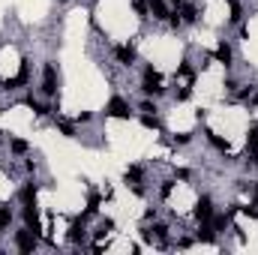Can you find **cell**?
<instances>
[{"mask_svg": "<svg viewBox=\"0 0 258 255\" xmlns=\"http://www.w3.org/2000/svg\"><path fill=\"white\" fill-rule=\"evenodd\" d=\"M195 216H198V222H210V219H213V201H210L207 195H201V198L195 201Z\"/></svg>", "mask_w": 258, "mask_h": 255, "instance_id": "cell-5", "label": "cell"}, {"mask_svg": "<svg viewBox=\"0 0 258 255\" xmlns=\"http://www.w3.org/2000/svg\"><path fill=\"white\" fill-rule=\"evenodd\" d=\"M225 3H228V6H231V21H234V24H237V21H240V18H243V12H240V3H237V0H225Z\"/></svg>", "mask_w": 258, "mask_h": 255, "instance_id": "cell-17", "label": "cell"}, {"mask_svg": "<svg viewBox=\"0 0 258 255\" xmlns=\"http://www.w3.org/2000/svg\"><path fill=\"white\" fill-rule=\"evenodd\" d=\"M189 96H192V87H180V90H177V99H180V102H186Z\"/></svg>", "mask_w": 258, "mask_h": 255, "instance_id": "cell-25", "label": "cell"}, {"mask_svg": "<svg viewBox=\"0 0 258 255\" xmlns=\"http://www.w3.org/2000/svg\"><path fill=\"white\" fill-rule=\"evenodd\" d=\"M141 90H144L147 96H150V93H153V96H156V93H162V75H159L153 66H147V69H144V78H141Z\"/></svg>", "mask_w": 258, "mask_h": 255, "instance_id": "cell-1", "label": "cell"}, {"mask_svg": "<svg viewBox=\"0 0 258 255\" xmlns=\"http://www.w3.org/2000/svg\"><path fill=\"white\" fill-rule=\"evenodd\" d=\"M180 18H183V21H195V18H198V9H195L192 3H183V9H180Z\"/></svg>", "mask_w": 258, "mask_h": 255, "instance_id": "cell-15", "label": "cell"}, {"mask_svg": "<svg viewBox=\"0 0 258 255\" xmlns=\"http://www.w3.org/2000/svg\"><path fill=\"white\" fill-rule=\"evenodd\" d=\"M171 3H177V6H180V3H183V0H171Z\"/></svg>", "mask_w": 258, "mask_h": 255, "instance_id": "cell-32", "label": "cell"}, {"mask_svg": "<svg viewBox=\"0 0 258 255\" xmlns=\"http://www.w3.org/2000/svg\"><path fill=\"white\" fill-rule=\"evenodd\" d=\"M213 57H216L222 66H231V48H228L225 42H219V45H216V51H213Z\"/></svg>", "mask_w": 258, "mask_h": 255, "instance_id": "cell-10", "label": "cell"}, {"mask_svg": "<svg viewBox=\"0 0 258 255\" xmlns=\"http://www.w3.org/2000/svg\"><path fill=\"white\" fill-rule=\"evenodd\" d=\"M27 81H30V63H27V60H21L18 75H15V78H6V81H3V87H6V90H15V87H21V84H27Z\"/></svg>", "mask_w": 258, "mask_h": 255, "instance_id": "cell-4", "label": "cell"}, {"mask_svg": "<svg viewBox=\"0 0 258 255\" xmlns=\"http://www.w3.org/2000/svg\"><path fill=\"white\" fill-rule=\"evenodd\" d=\"M105 111H108L111 117H117V120H129V114H132V111H129V105L120 99V96H114V99L108 102V108H105Z\"/></svg>", "mask_w": 258, "mask_h": 255, "instance_id": "cell-6", "label": "cell"}, {"mask_svg": "<svg viewBox=\"0 0 258 255\" xmlns=\"http://www.w3.org/2000/svg\"><path fill=\"white\" fill-rule=\"evenodd\" d=\"M249 150H252V153L258 150V123L252 126V132H249Z\"/></svg>", "mask_w": 258, "mask_h": 255, "instance_id": "cell-22", "label": "cell"}, {"mask_svg": "<svg viewBox=\"0 0 258 255\" xmlns=\"http://www.w3.org/2000/svg\"><path fill=\"white\" fill-rule=\"evenodd\" d=\"M252 156H255V165H258V150H255V153H252Z\"/></svg>", "mask_w": 258, "mask_h": 255, "instance_id": "cell-31", "label": "cell"}, {"mask_svg": "<svg viewBox=\"0 0 258 255\" xmlns=\"http://www.w3.org/2000/svg\"><path fill=\"white\" fill-rule=\"evenodd\" d=\"M12 222V210L9 207H0V228H6Z\"/></svg>", "mask_w": 258, "mask_h": 255, "instance_id": "cell-20", "label": "cell"}, {"mask_svg": "<svg viewBox=\"0 0 258 255\" xmlns=\"http://www.w3.org/2000/svg\"><path fill=\"white\" fill-rule=\"evenodd\" d=\"M132 6H135V12H138L141 18L147 15V3H144V0H132Z\"/></svg>", "mask_w": 258, "mask_h": 255, "instance_id": "cell-23", "label": "cell"}, {"mask_svg": "<svg viewBox=\"0 0 258 255\" xmlns=\"http://www.w3.org/2000/svg\"><path fill=\"white\" fill-rule=\"evenodd\" d=\"M27 105H30V108L36 111V114H48V108H45V105H42L39 99H33V96H27Z\"/></svg>", "mask_w": 258, "mask_h": 255, "instance_id": "cell-19", "label": "cell"}, {"mask_svg": "<svg viewBox=\"0 0 258 255\" xmlns=\"http://www.w3.org/2000/svg\"><path fill=\"white\" fill-rule=\"evenodd\" d=\"M177 75H186V78H189V75H192V66H189V63H183L180 69H177Z\"/></svg>", "mask_w": 258, "mask_h": 255, "instance_id": "cell-26", "label": "cell"}, {"mask_svg": "<svg viewBox=\"0 0 258 255\" xmlns=\"http://www.w3.org/2000/svg\"><path fill=\"white\" fill-rule=\"evenodd\" d=\"M99 210V195L96 192H90V198H87V210H84V216H93Z\"/></svg>", "mask_w": 258, "mask_h": 255, "instance_id": "cell-16", "label": "cell"}, {"mask_svg": "<svg viewBox=\"0 0 258 255\" xmlns=\"http://www.w3.org/2000/svg\"><path fill=\"white\" fill-rule=\"evenodd\" d=\"M69 240H72V243H81V240H84V225H81V219L72 222V228H69Z\"/></svg>", "mask_w": 258, "mask_h": 255, "instance_id": "cell-11", "label": "cell"}, {"mask_svg": "<svg viewBox=\"0 0 258 255\" xmlns=\"http://www.w3.org/2000/svg\"><path fill=\"white\" fill-rule=\"evenodd\" d=\"M141 123H144L147 129H159V120H156V114H144V117H141Z\"/></svg>", "mask_w": 258, "mask_h": 255, "instance_id": "cell-21", "label": "cell"}, {"mask_svg": "<svg viewBox=\"0 0 258 255\" xmlns=\"http://www.w3.org/2000/svg\"><path fill=\"white\" fill-rule=\"evenodd\" d=\"M42 93L45 96L57 93V69H54V63H45V69H42Z\"/></svg>", "mask_w": 258, "mask_h": 255, "instance_id": "cell-2", "label": "cell"}, {"mask_svg": "<svg viewBox=\"0 0 258 255\" xmlns=\"http://www.w3.org/2000/svg\"><path fill=\"white\" fill-rule=\"evenodd\" d=\"M15 246H18L21 252H33V249H36V231H30V228L18 231V234H15Z\"/></svg>", "mask_w": 258, "mask_h": 255, "instance_id": "cell-3", "label": "cell"}, {"mask_svg": "<svg viewBox=\"0 0 258 255\" xmlns=\"http://www.w3.org/2000/svg\"><path fill=\"white\" fill-rule=\"evenodd\" d=\"M60 132H63V135H69V138H72V126H69V123H60Z\"/></svg>", "mask_w": 258, "mask_h": 255, "instance_id": "cell-29", "label": "cell"}, {"mask_svg": "<svg viewBox=\"0 0 258 255\" xmlns=\"http://www.w3.org/2000/svg\"><path fill=\"white\" fill-rule=\"evenodd\" d=\"M207 141H210V144H213L216 150H222V153H228V150H231V144H228L225 138H219V135H213V132H207Z\"/></svg>", "mask_w": 258, "mask_h": 255, "instance_id": "cell-13", "label": "cell"}, {"mask_svg": "<svg viewBox=\"0 0 258 255\" xmlns=\"http://www.w3.org/2000/svg\"><path fill=\"white\" fill-rule=\"evenodd\" d=\"M147 9L153 12V18H168V6H165V0H147Z\"/></svg>", "mask_w": 258, "mask_h": 255, "instance_id": "cell-9", "label": "cell"}, {"mask_svg": "<svg viewBox=\"0 0 258 255\" xmlns=\"http://www.w3.org/2000/svg\"><path fill=\"white\" fill-rule=\"evenodd\" d=\"M114 57H117L123 66H129L132 60H135V48H132V45H117V48H114Z\"/></svg>", "mask_w": 258, "mask_h": 255, "instance_id": "cell-8", "label": "cell"}, {"mask_svg": "<svg viewBox=\"0 0 258 255\" xmlns=\"http://www.w3.org/2000/svg\"><path fill=\"white\" fill-rule=\"evenodd\" d=\"M198 237H201L204 243H213V225H210V222H201V228H198Z\"/></svg>", "mask_w": 258, "mask_h": 255, "instance_id": "cell-14", "label": "cell"}, {"mask_svg": "<svg viewBox=\"0 0 258 255\" xmlns=\"http://www.w3.org/2000/svg\"><path fill=\"white\" fill-rule=\"evenodd\" d=\"M141 111H144V114H153V111H156V105H153V102H144V105H141Z\"/></svg>", "mask_w": 258, "mask_h": 255, "instance_id": "cell-27", "label": "cell"}, {"mask_svg": "<svg viewBox=\"0 0 258 255\" xmlns=\"http://www.w3.org/2000/svg\"><path fill=\"white\" fill-rule=\"evenodd\" d=\"M255 204H258V183H255Z\"/></svg>", "mask_w": 258, "mask_h": 255, "instance_id": "cell-30", "label": "cell"}, {"mask_svg": "<svg viewBox=\"0 0 258 255\" xmlns=\"http://www.w3.org/2000/svg\"><path fill=\"white\" fill-rule=\"evenodd\" d=\"M12 150H15V153H27V141L15 138V141H12Z\"/></svg>", "mask_w": 258, "mask_h": 255, "instance_id": "cell-24", "label": "cell"}, {"mask_svg": "<svg viewBox=\"0 0 258 255\" xmlns=\"http://www.w3.org/2000/svg\"><path fill=\"white\" fill-rule=\"evenodd\" d=\"M24 222H27L30 231H39V210H36V204H24Z\"/></svg>", "mask_w": 258, "mask_h": 255, "instance_id": "cell-7", "label": "cell"}, {"mask_svg": "<svg viewBox=\"0 0 258 255\" xmlns=\"http://www.w3.org/2000/svg\"><path fill=\"white\" fill-rule=\"evenodd\" d=\"M18 195H21V201H24V204H36V183H27Z\"/></svg>", "mask_w": 258, "mask_h": 255, "instance_id": "cell-12", "label": "cell"}, {"mask_svg": "<svg viewBox=\"0 0 258 255\" xmlns=\"http://www.w3.org/2000/svg\"><path fill=\"white\" fill-rule=\"evenodd\" d=\"M138 180H141V168H135V165H132V168L126 171V183H132V186H138Z\"/></svg>", "mask_w": 258, "mask_h": 255, "instance_id": "cell-18", "label": "cell"}, {"mask_svg": "<svg viewBox=\"0 0 258 255\" xmlns=\"http://www.w3.org/2000/svg\"><path fill=\"white\" fill-rule=\"evenodd\" d=\"M171 189H174V183H165V186H162V198H168V195H171Z\"/></svg>", "mask_w": 258, "mask_h": 255, "instance_id": "cell-28", "label": "cell"}]
</instances>
